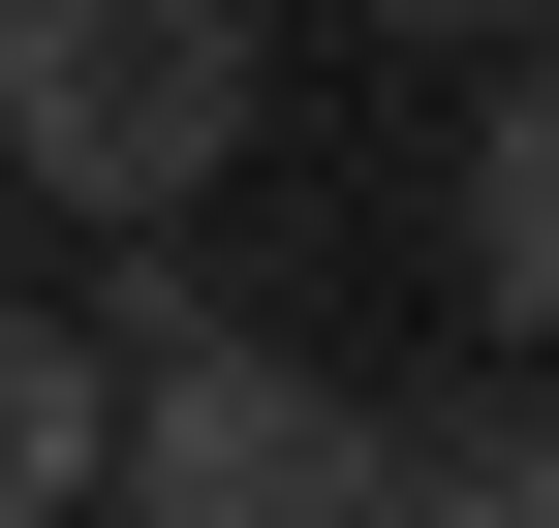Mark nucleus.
<instances>
[{
    "label": "nucleus",
    "mask_w": 559,
    "mask_h": 528,
    "mask_svg": "<svg viewBox=\"0 0 559 528\" xmlns=\"http://www.w3.org/2000/svg\"><path fill=\"white\" fill-rule=\"evenodd\" d=\"M373 32H436V62H498V32H559V0H373Z\"/></svg>",
    "instance_id": "obj_6"
},
{
    "label": "nucleus",
    "mask_w": 559,
    "mask_h": 528,
    "mask_svg": "<svg viewBox=\"0 0 559 528\" xmlns=\"http://www.w3.org/2000/svg\"><path fill=\"white\" fill-rule=\"evenodd\" d=\"M466 311L559 343V62H528V32H498V124H466Z\"/></svg>",
    "instance_id": "obj_4"
},
{
    "label": "nucleus",
    "mask_w": 559,
    "mask_h": 528,
    "mask_svg": "<svg viewBox=\"0 0 559 528\" xmlns=\"http://www.w3.org/2000/svg\"><path fill=\"white\" fill-rule=\"evenodd\" d=\"M94 497H156V528H342V497H373V405H342L280 311H156V343H124Z\"/></svg>",
    "instance_id": "obj_2"
},
{
    "label": "nucleus",
    "mask_w": 559,
    "mask_h": 528,
    "mask_svg": "<svg viewBox=\"0 0 559 528\" xmlns=\"http://www.w3.org/2000/svg\"><path fill=\"white\" fill-rule=\"evenodd\" d=\"M0 249H32V187H0Z\"/></svg>",
    "instance_id": "obj_7"
},
{
    "label": "nucleus",
    "mask_w": 559,
    "mask_h": 528,
    "mask_svg": "<svg viewBox=\"0 0 559 528\" xmlns=\"http://www.w3.org/2000/svg\"><path fill=\"white\" fill-rule=\"evenodd\" d=\"M249 124H280L249 0H0V187L32 218H187Z\"/></svg>",
    "instance_id": "obj_1"
},
{
    "label": "nucleus",
    "mask_w": 559,
    "mask_h": 528,
    "mask_svg": "<svg viewBox=\"0 0 559 528\" xmlns=\"http://www.w3.org/2000/svg\"><path fill=\"white\" fill-rule=\"evenodd\" d=\"M373 497H436V528H559V343H498L466 405H404V435H373Z\"/></svg>",
    "instance_id": "obj_3"
},
{
    "label": "nucleus",
    "mask_w": 559,
    "mask_h": 528,
    "mask_svg": "<svg viewBox=\"0 0 559 528\" xmlns=\"http://www.w3.org/2000/svg\"><path fill=\"white\" fill-rule=\"evenodd\" d=\"M94 435H124V343H94V311H0V528L94 497Z\"/></svg>",
    "instance_id": "obj_5"
}]
</instances>
